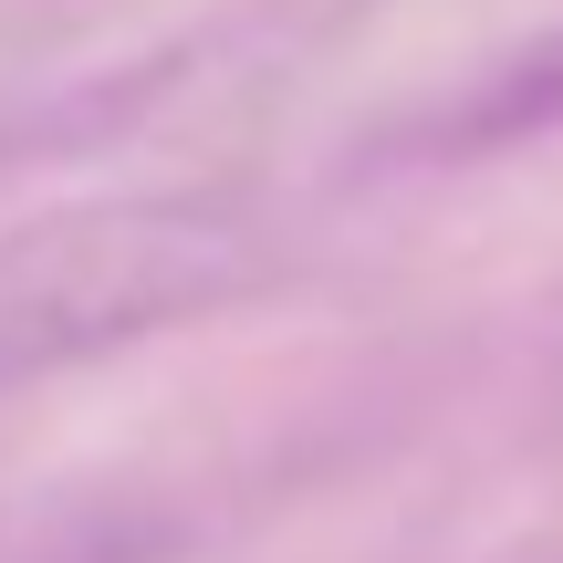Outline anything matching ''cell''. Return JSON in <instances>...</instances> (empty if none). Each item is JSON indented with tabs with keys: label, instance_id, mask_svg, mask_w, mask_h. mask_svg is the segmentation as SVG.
<instances>
[{
	"label": "cell",
	"instance_id": "cell-1",
	"mask_svg": "<svg viewBox=\"0 0 563 563\" xmlns=\"http://www.w3.org/2000/svg\"><path fill=\"white\" fill-rule=\"evenodd\" d=\"M282 230L230 188L84 199L0 230V397L272 292Z\"/></svg>",
	"mask_w": 563,
	"mask_h": 563
},
{
	"label": "cell",
	"instance_id": "cell-2",
	"mask_svg": "<svg viewBox=\"0 0 563 563\" xmlns=\"http://www.w3.org/2000/svg\"><path fill=\"white\" fill-rule=\"evenodd\" d=\"M553 397H563V365H553Z\"/></svg>",
	"mask_w": 563,
	"mask_h": 563
}]
</instances>
